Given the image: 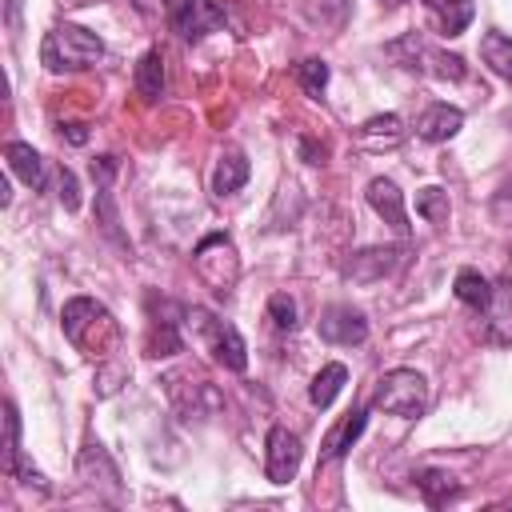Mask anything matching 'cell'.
Here are the masks:
<instances>
[{
  "instance_id": "6da1fadb",
  "label": "cell",
  "mask_w": 512,
  "mask_h": 512,
  "mask_svg": "<svg viewBox=\"0 0 512 512\" xmlns=\"http://www.w3.org/2000/svg\"><path fill=\"white\" fill-rule=\"evenodd\" d=\"M60 328H64V336L72 340V348L84 352V356L96 360V364H104V360H112V356L120 352V324H116V316H112L100 300H92V296H72V300L64 304V312H60Z\"/></svg>"
},
{
  "instance_id": "7a4b0ae2",
  "label": "cell",
  "mask_w": 512,
  "mask_h": 512,
  "mask_svg": "<svg viewBox=\"0 0 512 512\" xmlns=\"http://www.w3.org/2000/svg\"><path fill=\"white\" fill-rule=\"evenodd\" d=\"M104 60V40L80 24H56L40 40V64L48 72H80Z\"/></svg>"
},
{
  "instance_id": "3957f363",
  "label": "cell",
  "mask_w": 512,
  "mask_h": 512,
  "mask_svg": "<svg viewBox=\"0 0 512 512\" xmlns=\"http://www.w3.org/2000/svg\"><path fill=\"white\" fill-rule=\"evenodd\" d=\"M184 324L196 332V340L204 344V352H212V360L220 364V368H228V372H244L248 368V344H244V336L236 332V324H228V320H220L216 312H208V308H184Z\"/></svg>"
},
{
  "instance_id": "277c9868",
  "label": "cell",
  "mask_w": 512,
  "mask_h": 512,
  "mask_svg": "<svg viewBox=\"0 0 512 512\" xmlns=\"http://www.w3.org/2000/svg\"><path fill=\"white\" fill-rule=\"evenodd\" d=\"M428 400H432L428 380L416 368H392V372H384L376 380V396H372L376 408H384L388 416H404V420H420L428 412Z\"/></svg>"
},
{
  "instance_id": "5b68a950",
  "label": "cell",
  "mask_w": 512,
  "mask_h": 512,
  "mask_svg": "<svg viewBox=\"0 0 512 512\" xmlns=\"http://www.w3.org/2000/svg\"><path fill=\"white\" fill-rule=\"evenodd\" d=\"M192 268L196 276L216 292V296H228L240 280V256H236V244L224 236V232H212L196 244L192 252Z\"/></svg>"
},
{
  "instance_id": "8992f818",
  "label": "cell",
  "mask_w": 512,
  "mask_h": 512,
  "mask_svg": "<svg viewBox=\"0 0 512 512\" xmlns=\"http://www.w3.org/2000/svg\"><path fill=\"white\" fill-rule=\"evenodd\" d=\"M388 56H396L408 72H424V76H436V80H464V72H468L460 56L432 48V44H428L424 36H416V32L392 40V44H388Z\"/></svg>"
},
{
  "instance_id": "52a82bcc",
  "label": "cell",
  "mask_w": 512,
  "mask_h": 512,
  "mask_svg": "<svg viewBox=\"0 0 512 512\" xmlns=\"http://www.w3.org/2000/svg\"><path fill=\"white\" fill-rule=\"evenodd\" d=\"M300 460H304L300 436L288 432L284 424H272L268 428V440H264V476L272 484H288L300 472Z\"/></svg>"
},
{
  "instance_id": "ba28073f",
  "label": "cell",
  "mask_w": 512,
  "mask_h": 512,
  "mask_svg": "<svg viewBox=\"0 0 512 512\" xmlns=\"http://www.w3.org/2000/svg\"><path fill=\"white\" fill-rule=\"evenodd\" d=\"M316 332H320L328 344L352 348V344H364V340H368V320H364V312L352 308V304H332V308L320 312Z\"/></svg>"
},
{
  "instance_id": "9c48e42d",
  "label": "cell",
  "mask_w": 512,
  "mask_h": 512,
  "mask_svg": "<svg viewBox=\"0 0 512 512\" xmlns=\"http://www.w3.org/2000/svg\"><path fill=\"white\" fill-rule=\"evenodd\" d=\"M400 248H360V252H352L348 260H344V280H352V284H376V280H384V276H392L396 268H400Z\"/></svg>"
},
{
  "instance_id": "30bf717a",
  "label": "cell",
  "mask_w": 512,
  "mask_h": 512,
  "mask_svg": "<svg viewBox=\"0 0 512 512\" xmlns=\"http://www.w3.org/2000/svg\"><path fill=\"white\" fill-rule=\"evenodd\" d=\"M368 204H372V212L384 220V224H392V232L396 236H408L412 232V224H408V212H404V192L396 188V180H388V176H376V180H368Z\"/></svg>"
},
{
  "instance_id": "8fae6325",
  "label": "cell",
  "mask_w": 512,
  "mask_h": 512,
  "mask_svg": "<svg viewBox=\"0 0 512 512\" xmlns=\"http://www.w3.org/2000/svg\"><path fill=\"white\" fill-rule=\"evenodd\" d=\"M76 476L84 480V484H92V488H104V492H120V472H116V464H112V456H108V448L100 444V440H88L84 448H80V456H76Z\"/></svg>"
},
{
  "instance_id": "7c38bea8",
  "label": "cell",
  "mask_w": 512,
  "mask_h": 512,
  "mask_svg": "<svg viewBox=\"0 0 512 512\" xmlns=\"http://www.w3.org/2000/svg\"><path fill=\"white\" fill-rule=\"evenodd\" d=\"M172 24L184 40H204L208 32L224 24V12L212 0H180V8L172 12Z\"/></svg>"
},
{
  "instance_id": "4fadbf2b",
  "label": "cell",
  "mask_w": 512,
  "mask_h": 512,
  "mask_svg": "<svg viewBox=\"0 0 512 512\" xmlns=\"http://www.w3.org/2000/svg\"><path fill=\"white\" fill-rule=\"evenodd\" d=\"M464 128V112L456 108V104H428L424 112H420V120H416V136L420 140H428V144H444V140H452L456 132Z\"/></svg>"
},
{
  "instance_id": "5bb4252c",
  "label": "cell",
  "mask_w": 512,
  "mask_h": 512,
  "mask_svg": "<svg viewBox=\"0 0 512 512\" xmlns=\"http://www.w3.org/2000/svg\"><path fill=\"white\" fill-rule=\"evenodd\" d=\"M360 148L364 152H392L404 144V120L396 112H380V116H368L356 132Z\"/></svg>"
},
{
  "instance_id": "9a60e30c",
  "label": "cell",
  "mask_w": 512,
  "mask_h": 512,
  "mask_svg": "<svg viewBox=\"0 0 512 512\" xmlns=\"http://www.w3.org/2000/svg\"><path fill=\"white\" fill-rule=\"evenodd\" d=\"M480 316H484V328L496 344H512V276L492 284V300Z\"/></svg>"
},
{
  "instance_id": "2e32d148",
  "label": "cell",
  "mask_w": 512,
  "mask_h": 512,
  "mask_svg": "<svg viewBox=\"0 0 512 512\" xmlns=\"http://www.w3.org/2000/svg\"><path fill=\"white\" fill-rule=\"evenodd\" d=\"M4 160H8V168H12V176H20L28 188H44L48 184V168H44V156L32 148V144H24V140H12L8 148H4Z\"/></svg>"
},
{
  "instance_id": "e0dca14e",
  "label": "cell",
  "mask_w": 512,
  "mask_h": 512,
  "mask_svg": "<svg viewBox=\"0 0 512 512\" xmlns=\"http://www.w3.org/2000/svg\"><path fill=\"white\" fill-rule=\"evenodd\" d=\"M412 484L420 488V496H424V504H428V508H444L448 500H456V496H460L456 476H452V472H444V468H416V472H412Z\"/></svg>"
},
{
  "instance_id": "ac0fdd59",
  "label": "cell",
  "mask_w": 512,
  "mask_h": 512,
  "mask_svg": "<svg viewBox=\"0 0 512 512\" xmlns=\"http://www.w3.org/2000/svg\"><path fill=\"white\" fill-rule=\"evenodd\" d=\"M364 428H368V408H352V412L324 436V460H340V456L360 440Z\"/></svg>"
},
{
  "instance_id": "d6986e66",
  "label": "cell",
  "mask_w": 512,
  "mask_h": 512,
  "mask_svg": "<svg viewBox=\"0 0 512 512\" xmlns=\"http://www.w3.org/2000/svg\"><path fill=\"white\" fill-rule=\"evenodd\" d=\"M244 184H248V160H244V152L228 148V152L216 160V172H212V192H216V196H232V192H240Z\"/></svg>"
},
{
  "instance_id": "ffe728a7",
  "label": "cell",
  "mask_w": 512,
  "mask_h": 512,
  "mask_svg": "<svg viewBox=\"0 0 512 512\" xmlns=\"http://www.w3.org/2000/svg\"><path fill=\"white\" fill-rule=\"evenodd\" d=\"M480 60L488 64V72L492 76H500L504 84H512V36H504V32H484L480 36Z\"/></svg>"
},
{
  "instance_id": "44dd1931",
  "label": "cell",
  "mask_w": 512,
  "mask_h": 512,
  "mask_svg": "<svg viewBox=\"0 0 512 512\" xmlns=\"http://www.w3.org/2000/svg\"><path fill=\"white\" fill-rule=\"evenodd\" d=\"M136 92L148 104H156L164 96V56H160V48H148L140 56V64H136Z\"/></svg>"
},
{
  "instance_id": "7402d4cb",
  "label": "cell",
  "mask_w": 512,
  "mask_h": 512,
  "mask_svg": "<svg viewBox=\"0 0 512 512\" xmlns=\"http://www.w3.org/2000/svg\"><path fill=\"white\" fill-rule=\"evenodd\" d=\"M452 292H456V300H460L464 308H472V312H484L488 300H492V284H488L476 268H460L456 280H452Z\"/></svg>"
},
{
  "instance_id": "603a6c76",
  "label": "cell",
  "mask_w": 512,
  "mask_h": 512,
  "mask_svg": "<svg viewBox=\"0 0 512 512\" xmlns=\"http://www.w3.org/2000/svg\"><path fill=\"white\" fill-rule=\"evenodd\" d=\"M344 384H348V368H344L340 360H332V364H324V368L312 376V384H308V400H312L316 408H328V404L340 396Z\"/></svg>"
},
{
  "instance_id": "cb8c5ba5",
  "label": "cell",
  "mask_w": 512,
  "mask_h": 512,
  "mask_svg": "<svg viewBox=\"0 0 512 512\" xmlns=\"http://www.w3.org/2000/svg\"><path fill=\"white\" fill-rule=\"evenodd\" d=\"M432 8L440 12V32L444 36H460L472 24V16H476V4L472 0H436Z\"/></svg>"
},
{
  "instance_id": "d4e9b609",
  "label": "cell",
  "mask_w": 512,
  "mask_h": 512,
  "mask_svg": "<svg viewBox=\"0 0 512 512\" xmlns=\"http://www.w3.org/2000/svg\"><path fill=\"white\" fill-rule=\"evenodd\" d=\"M20 456H24L20 452V412H16L12 400H4V456H0V464H4L8 476H12V468H16Z\"/></svg>"
},
{
  "instance_id": "484cf974",
  "label": "cell",
  "mask_w": 512,
  "mask_h": 512,
  "mask_svg": "<svg viewBox=\"0 0 512 512\" xmlns=\"http://www.w3.org/2000/svg\"><path fill=\"white\" fill-rule=\"evenodd\" d=\"M416 212L428 220V224H448V192L444 188H420L416 192Z\"/></svg>"
},
{
  "instance_id": "4316f807",
  "label": "cell",
  "mask_w": 512,
  "mask_h": 512,
  "mask_svg": "<svg viewBox=\"0 0 512 512\" xmlns=\"http://www.w3.org/2000/svg\"><path fill=\"white\" fill-rule=\"evenodd\" d=\"M296 76H300V88H304L308 96H320V92L328 88V64L316 60V56L300 60V64H296Z\"/></svg>"
},
{
  "instance_id": "83f0119b",
  "label": "cell",
  "mask_w": 512,
  "mask_h": 512,
  "mask_svg": "<svg viewBox=\"0 0 512 512\" xmlns=\"http://www.w3.org/2000/svg\"><path fill=\"white\" fill-rule=\"evenodd\" d=\"M268 320H272L280 332H292V328H296V300H292L288 292H276V296L268 300Z\"/></svg>"
},
{
  "instance_id": "f1b7e54d",
  "label": "cell",
  "mask_w": 512,
  "mask_h": 512,
  "mask_svg": "<svg viewBox=\"0 0 512 512\" xmlns=\"http://www.w3.org/2000/svg\"><path fill=\"white\" fill-rule=\"evenodd\" d=\"M56 200H60L68 212L80 208V184H76V172H72V168H56Z\"/></svg>"
},
{
  "instance_id": "f546056e",
  "label": "cell",
  "mask_w": 512,
  "mask_h": 512,
  "mask_svg": "<svg viewBox=\"0 0 512 512\" xmlns=\"http://www.w3.org/2000/svg\"><path fill=\"white\" fill-rule=\"evenodd\" d=\"M60 132H64V136H68L72 144H84V140H88V132H84V124H64Z\"/></svg>"
},
{
  "instance_id": "4dcf8cb0",
  "label": "cell",
  "mask_w": 512,
  "mask_h": 512,
  "mask_svg": "<svg viewBox=\"0 0 512 512\" xmlns=\"http://www.w3.org/2000/svg\"><path fill=\"white\" fill-rule=\"evenodd\" d=\"M20 4H24V0H8V28H12V32L20 28Z\"/></svg>"
},
{
  "instance_id": "1f68e13d",
  "label": "cell",
  "mask_w": 512,
  "mask_h": 512,
  "mask_svg": "<svg viewBox=\"0 0 512 512\" xmlns=\"http://www.w3.org/2000/svg\"><path fill=\"white\" fill-rule=\"evenodd\" d=\"M164 8H168V12H176V8H180V0H164Z\"/></svg>"
},
{
  "instance_id": "d6a6232c",
  "label": "cell",
  "mask_w": 512,
  "mask_h": 512,
  "mask_svg": "<svg viewBox=\"0 0 512 512\" xmlns=\"http://www.w3.org/2000/svg\"><path fill=\"white\" fill-rule=\"evenodd\" d=\"M388 4H400V0H388Z\"/></svg>"
}]
</instances>
